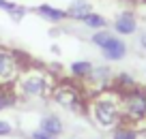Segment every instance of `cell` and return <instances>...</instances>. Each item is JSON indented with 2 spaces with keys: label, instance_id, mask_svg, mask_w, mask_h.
<instances>
[{
  "label": "cell",
  "instance_id": "13",
  "mask_svg": "<svg viewBox=\"0 0 146 139\" xmlns=\"http://www.w3.org/2000/svg\"><path fill=\"white\" fill-rule=\"evenodd\" d=\"M92 67H95V64L88 62V60H75V62L71 64V75L75 77V79L86 81L88 77H90V73H92Z\"/></svg>",
  "mask_w": 146,
  "mask_h": 139
},
{
  "label": "cell",
  "instance_id": "12",
  "mask_svg": "<svg viewBox=\"0 0 146 139\" xmlns=\"http://www.w3.org/2000/svg\"><path fill=\"white\" fill-rule=\"evenodd\" d=\"M135 86H137L135 77L129 75V73H116L114 79H112V90H116V92H125V90H131Z\"/></svg>",
  "mask_w": 146,
  "mask_h": 139
},
{
  "label": "cell",
  "instance_id": "8",
  "mask_svg": "<svg viewBox=\"0 0 146 139\" xmlns=\"http://www.w3.org/2000/svg\"><path fill=\"white\" fill-rule=\"evenodd\" d=\"M112 79H114L112 69L105 67V64H101V67H92V73H90V77H88L86 81H92V84H95V88L101 92V90L112 88Z\"/></svg>",
  "mask_w": 146,
  "mask_h": 139
},
{
  "label": "cell",
  "instance_id": "16",
  "mask_svg": "<svg viewBox=\"0 0 146 139\" xmlns=\"http://www.w3.org/2000/svg\"><path fill=\"white\" fill-rule=\"evenodd\" d=\"M0 9H2V11H7V13H9L11 17L15 19V22H19V19H22L24 15L28 13V9H26V7L15 5V2H9V0H0Z\"/></svg>",
  "mask_w": 146,
  "mask_h": 139
},
{
  "label": "cell",
  "instance_id": "18",
  "mask_svg": "<svg viewBox=\"0 0 146 139\" xmlns=\"http://www.w3.org/2000/svg\"><path fill=\"white\" fill-rule=\"evenodd\" d=\"M15 101H17V94H2V92H0V111L7 109L9 105H13Z\"/></svg>",
  "mask_w": 146,
  "mask_h": 139
},
{
  "label": "cell",
  "instance_id": "22",
  "mask_svg": "<svg viewBox=\"0 0 146 139\" xmlns=\"http://www.w3.org/2000/svg\"><path fill=\"white\" fill-rule=\"evenodd\" d=\"M144 122H146V120H144Z\"/></svg>",
  "mask_w": 146,
  "mask_h": 139
},
{
  "label": "cell",
  "instance_id": "21",
  "mask_svg": "<svg viewBox=\"0 0 146 139\" xmlns=\"http://www.w3.org/2000/svg\"><path fill=\"white\" fill-rule=\"evenodd\" d=\"M137 43H140V47H142V49L146 51V30H144V32H142V34H140V39H137Z\"/></svg>",
  "mask_w": 146,
  "mask_h": 139
},
{
  "label": "cell",
  "instance_id": "15",
  "mask_svg": "<svg viewBox=\"0 0 146 139\" xmlns=\"http://www.w3.org/2000/svg\"><path fill=\"white\" fill-rule=\"evenodd\" d=\"M82 24H84L86 28H90L92 32H95V30H103V28H108V19H105L101 13H95V11H92V13H88L86 17L82 19Z\"/></svg>",
  "mask_w": 146,
  "mask_h": 139
},
{
  "label": "cell",
  "instance_id": "6",
  "mask_svg": "<svg viewBox=\"0 0 146 139\" xmlns=\"http://www.w3.org/2000/svg\"><path fill=\"white\" fill-rule=\"evenodd\" d=\"M112 28H114V32L118 36H133V34H137L140 19H137V15L133 13L131 9L120 11V13L114 17V22H112Z\"/></svg>",
  "mask_w": 146,
  "mask_h": 139
},
{
  "label": "cell",
  "instance_id": "20",
  "mask_svg": "<svg viewBox=\"0 0 146 139\" xmlns=\"http://www.w3.org/2000/svg\"><path fill=\"white\" fill-rule=\"evenodd\" d=\"M30 137H32V139H54L52 135H47L45 130H41V128H39V130H35V133H32Z\"/></svg>",
  "mask_w": 146,
  "mask_h": 139
},
{
  "label": "cell",
  "instance_id": "2",
  "mask_svg": "<svg viewBox=\"0 0 146 139\" xmlns=\"http://www.w3.org/2000/svg\"><path fill=\"white\" fill-rule=\"evenodd\" d=\"M13 86H15V94L22 99H47V96H52V90L56 84L50 77V73L24 69Z\"/></svg>",
  "mask_w": 146,
  "mask_h": 139
},
{
  "label": "cell",
  "instance_id": "11",
  "mask_svg": "<svg viewBox=\"0 0 146 139\" xmlns=\"http://www.w3.org/2000/svg\"><path fill=\"white\" fill-rule=\"evenodd\" d=\"M41 130H45L52 137H58V135H62L64 124H62V120H60L58 116H45L41 120Z\"/></svg>",
  "mask_w": 146,
  "mask_h": 139
},
{
  "label": "cell",
  "instance_id": "3",
  "mask_svg": "<svg viewBox=\"0 0 146 139\" xmlns=\"http://www.w3.org/2000/svg\"><path fill=\"white\" fill-rule=\"evenodd\" d=\"M120 109H123V122L133 126L142 124L146 120V88L135 86L120 92Z\"/></svg>",
  "mask_w": 146,
  "mask_h": 139
},
{
  "label": "cell",
  "instance_id": "9",
  "mask_svg": "<svg viewBox=\"0 0 146 139\" xmlns=\"http://www.w3.org/2000/svg\"><path fill=\"white\" fill-rule=\"evenodd\" d=\"M35 11H36V15H39V17L47 19L50 24H60V22H64V19H67V11L58 9V7H52V5H39Z\"/></svg>",
  "mask_w": 146,
  "mask_h": 139
},
{
  "label": "cell",
  "instance_id": "5",
  "mask_svg": "<svg viewBox=\"0 0 146 139\" xmlns=\"http://www.w3.org/2000/svg\"><path fill=\"white\" fill-rule=\"evenodd\" d=\"M52 99H54L56 105L69 109V111H82L84 101H86V99H84L82 88H78L75 84H69V81L54 86V90H52Z\"/></svg>",
  "mask_w": 146,
  "mask_h": 139
},
{
  "label": "cell",
  "instance_id": "4",
  "mask_svg": "<svg viewBox=\"0 0 146 139\" xmlns=\"http://www.w3.org/2000/svg\"><path fill=\"white\" fill-rule=\"evenodd\" d=\"M24 69H26V64L19 58L17 51L0 47V88L13 86L17 81V77L22 75Z\"/></svg>",
  "mask_w": 146,
  "mask_h": 139
},
{
  "label": "cell",
  "instance_id": "14",
  "mask_svg": "<svg viewBox=\"0 0 146 139\" xmlns=\"http://www.w3.org/2000/svg\"><path fill=\"white\" fill-rule=\"evenodd\" d=\"M112 139H140L137 128H133V124H118L116 128H112Z\"/></svg>",
  "mask_w": 146,
  "mask_h": 139
},
{
  "label": "cell",
  "instance_id": "7",
  "mask_svg": "<svg viewBox=\"0 0 146 139\" xmlns=\"http://www.w3.org/2000/svg\"><path fill=\"white\" fill-rule=\"evenodd\" d=\"M127 49H129L127 43H125L118 34H114L103 47H101V54H103V58L110 60V62H118V60H123L125 56H127Z\"/></svg>",
  "mask_w": 146,
  "mask_h": 139
},
{
  "label": "cell",
  "instance_id": "1",
  "mask_svg": "<svg viewBox=\"0 0 146 139\" xmlns=\"http://www.w3.org/2000/svg\"><path fill=\"white\" fill-rule=\"evenodd\" d=\"M90 118L99 128L112 130L118 124H123V109H120V92L108 88L97 92L88 103Z\"/></svg>",
  "mask_w": 146,
  "mask_h": 139
},
{
  "label": "cell",
  "instance_id": "17",
  "mask_svg": "<svg viewBox=\"0 0 146 139\" xmlns=\"http://www.w3.org/2000/svg\"><path fill=\"white\" fill-rule=\"evenodd\" d=\"M112 36H114V32H110V30H105V28H103V30H95V32H92L90 41H92V45H97V47L101 49V47H103Z\"/></svg>",
  "mask_w": 146,
  "mask_h": 139
},
{
  "label": "cell",
  "instance_id": "10",
  "mask_svg": "<svg viewBox=\"0 0 146 139\" xmlns=\"http://www.w3.org/2000/svg\"><path fill=\"white\" fill-rule=\"evenodd\" d=\"M88 13H92V5L88 2V0H73L71 5L67 7V19L82 22Z\"/></svg>",
  "mask_w": 146,
  "mask_h": 139
},
{
  "label": "cell",
  "instance_id": "19",
  "mask_svg": "<svg viewBox=\"0 0 146 139\" xmlns=\"http://www.w3.org/2000/svg\"><path fill=\"white\" fill-rule=\"evenodd\" d=\"M11 133H13V126L7 120H0V137H2V135H11Z\"/></svg>",
  "mask_w": 146,
  "mask_h": 139
}]
</instances>
